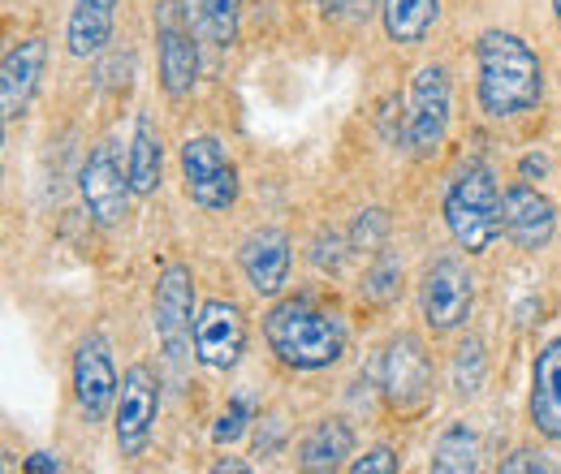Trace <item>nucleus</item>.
Instances as JSON below:
<instances>
[{
	"label": "nucleus",
	"instance_id": "25",
	"mask_svg": "<svg viewBox=\"0 0 561 474\" xmlns=\"http://www.w3.org/2000/svg\"><path fill=\"white\" fill-rule=\"evenodd\" d=\"M484 345L476 337H467L458 345V354H454V389L462 393V397H476L480 389H484Z\"/></svg>",
	"mask_w": 561,
	"mask_h": 474
},
{
	"label": "nucleus",
	"instance_id": "3",
	"mask_svg": "<svg viewBox=\"0 0 561 474\" xmlns=\"http://www.w3.org/2000/svg\"><path fill=\"white\" fill-rule=\"evenodd\" d=\"M501 211H505V195L496 186V173L484 160H467L445 190V224L454 242L467 255H484L505 229Z\"/></svg>",
	"mask_w": 561,
	"mask_h": 474
},
{
	"label": "nucleus",
	"instance_id": "1",
	"mask_svg": "<svg viewBox=\"0 0 561 474\" xmlns=\"http://www.w3.org/2000/svg\"><path fill=\"white\" fill-rule=\"evenodd\" d=\"M476 66H480V108L492 122L518 117L540 104L545 69L527 39L510 31H484L476 44Z\"/></svg>",
	"mask_w": 561,
	"mask_h": 474
},
{
	"label": "nucleus",
	"instance_id": "6",
	"mask_svg": "<svg viewBox=\"0 0 561 474\" xmlns=\"http://www.w3.org/2000/svg\"><path fill=\"white\" fill-rule=\"evenodd\" d=\"M78 190H82V204L91 211V220L100 229H117L126 216H130V195H135V182H130V169H122V155L113 142H95L82 173H78Z\"/></svg>",
	"mask_w": 561,
	"mask_h": 474
},
{
	"label": "nucleus",
	"instance_id": "23",
	"mask_svg": "<svg viewBox=\"0 0 561 474\" xmlns=\"http://www.w3.org/2000/svg\"><path fill=\"white\" fill-rule=\"evenodd\" d=\"M363 298L376 307H393L402 298V259L393 251H376V264L363 276Z\"/></svg>",
	"mask_w": 561,
	"mask_h": 474
},
{
	"label": "nucleus",
	"instance_id": "34",
	"mask_svg": "<svg viewBox=\"0 0 561 474\" xmlns=\"http://www.w3.org/2000/svg\"><path fill=\"white\" fill-rule=\"evenodd\" d=\"M211 471L216 474H242V471H251V466H247V462H233V458H225V462H216V466H211Z\"/></svg>",
	"mask_w": 561,
	"mask_h": 474
},
{
	"label": "nucleus",
	"instance_id": "26",
	"mask_svg": "<svg viewBox=\"0 0 561 474\" xmlns=\"http://www.w3.org/2000/svg\"><path fill=\"white\" fill-rule=\"evenodd\" d=\"M251 418H255V397L242 389V393H233V397H229L225 414L216 418L211 440H216V444H233V440H242V436H247V427H251Z\"/></svg>",
	"mask_w": 561,
	"mask_h": 474
},
{
	"label": "nucleus",
	"instance_id": "27",
	"mask_svg": "<svg viewBox=\"0 0 561 474\" xmlns=\"http://www.w3.org/2000/svg\"><path fill=\"white\" fill-rule=\"evenodd\" d=\"M385 238H389V211L367 207V211H358V216H354V224H351L354 251H380V246H385Z\"/></svg>",
	"mask_w": 561,
	"mask_h": 474
},
{
	"label": "nucleus",
	"instance_id": "30",
	"mask_svg": "<svg viewBox=\"0 0 561 474\" xmlns=\"http://www.w3.org/2000/svg\"><path fill=\"white\" fill-rule=\"evenodd\" d=\"M351 471L354 474H393V471H398V458H393L389 449H371V453L354 458Z\"/></svg>",
	"mask_w": 561,
	"mask_h": 474
},
{
	"label": "nucleus",
	"instance_id": "16",
	"mask_svg": "<svg viewBox=\"0 0 561 474\" xmlns=\"http://www.w3.org/2000/svg\"><path fill=\"white\" fill-rule=\"evenodd\" d=\"M44 66H48V39H39V35H31L18 48L4 53V66H0V108H4V122L26 113L31 95L39 91Z\"/></svg>",
	"mask_w": 561,
	"mask_h": 474
},
{
	"label": "nucleus",
	"instance_id": "4",
	"mask_svg": "<svg viewBox=\"0 0 561 474\" xmlns=\"http://www.w3.org/2000/svg\"><path fill=\"white\" fill-rule=\"evenodd\" d=\"M195 276L186 264H169L156 280V311H151V324H156V340L164 349V362L182 375L195 358Z\"/></svg>",
	"mask_w": 561,
	"mask_h": 474
},
{
	"label": "nucleus",
	"instance_id": "33",
	"mask_svg": "<svg viewBox=\"0 0 561 474\" xmlns=\"http://www.w3.org/2000/svg\"><path fill=\"white\" fill-rule=\"evenodd\" d=\"M61 471V458L57 453H31L26 458V474H57Z\"/></svg>",
	"mask_w": 561,
	"mask_h": 474
},
{
	"label": "nucleus",
	"instance_id": "18",
	"mask_svg": "<svg viewBox=\"0 0 561 474\" xmlns=\"http://www.w3.org/2000/svg\"><path fill=\"white\" fill-rule=\"evenodd\" d=\"M113 22H117V0H73L70 22H66L70 57H78V61L100 57L104 44L113 39Z\"/></svg>",
	"mask_w": 561,
	"mask_h": 474
},
{
	"label": "nucleus",
	"instance_id": "9",
	"mask_svg": "<svg viewBox=\"0 0 561 474\" xmlns=\"http://www.w3.org/2000/svg\"><path fill=\"white\" fill-rule=\"evenodd\" d=\"M156 39H160V86H164V95L186 100L195 91V78H199V44H195L186 9L178 0H160Z\"/></svg>",
	"mask_w": 561,
	"mask_h": 474
},
{
	"label": "nucleus",
	"instance_id": "24",
	"mask_svg": "<svg viewBox=\"0 0 561 474\" xmlns=\"http://www.w3.org/2000/svg\"><path fill=\"white\" fill-rule=\"evenodd\" d=\"M199 4V22L208 31L216 48H229L238 39V18H242V0H195Z\"/></svg>",
	"mask_w": 561,
	"mask_h": 474
},
{
	"label": "nucleus",
	"instance_id": "13",
	"mask_svg": "<svg viewBox=\"0 0 561 474\" xmlns=\"http://www.w3.org/2000/svg\"><path fill=\"white\" fill-rule=\"evenodd\" d=\"M380 389L393 409H420L432 397V362L423 354L420 337H393L385 345Z\"/></svg>",
	"mask_w": 561,
	"mask_h": 474
},
{
	"label": "nucleus",
	"instance_id": "22",
	"mask_svg": "<svg viewBox=\"0 0 561 474\" xmlns=\"http://www.w3.org/2000/svg\"><path fill=\"white\" fill-rule=\"evenodd\" d=\"M436 474H476L480 471V436L467 423H449L432 444Z\"/></svg>",
	"mask_w": 561,
	"mask_h": 474
},
{
	"label": "nucleus",
	"instance_id": "5",
	"mask_svg": "<svg viewBox=\"0 0 561 474\" xmlns=\"http://www.w3.org/2000/svg\"><path fill=\"white\" fill-rule=\"evenodd\" d=\"M471 307H476V276L458 255H440L436 264H427L420 280V311L432 333L462 328L471 320Z\"/></svg>",
	"mask_w": 561,
	"mask_h": 474
},
{
	"label": "nucleus",
	"instance_id": "15",
	"mask_svg": "<svg viewBox=\"0 0 561 474\" xmlns=\"http://www.w3.org/2000/svg\"><path fill=\"white\" fill-rule=\"evenodd\" d=\"M238 264H242V276L255 293L264 298H277L289 280V268H294V242L285 229H255L242 251H238Z\"/></svg>",
	"mask_w": 561,
	"mask_h": 474
},
{
	"label": "nucleus",
	"instance_id": "28",
	"mask_svg": "<svg viewBox=\"0 0 561 474\" xmlns=\"http://www.w3.org/2000/svg\"><path fill=\"white\" fill-rule=\"evenodd\" d=\"M558 466L545 458V453H536V449H518V453H510L505 462H501V474H553Z\"/></svg>",
	"mask_w": 561,
	"mask_h": 474
},
{
	"label": "nucleus",
	"instance_id": "10",
	"mask_svg": "<svg viewBox=\"0 0 561 474\" xmlns=\"http://www.w3.org/2000/svg\"><path fill=\"white\" fill-rule=\"evenodd\" d=\"M117 393H122V380H117V367H113V354H108V340L104 337H82L73 349V397L87 423H104L108 409H117Z\"/></svg>",
	"mask_w": 561,
	"mask_h": 474
},
{
	"label": "nucleus",
	"instance_id": "32",
	"mask_svg": "<svg viewBox=\"0 0 561 474\" xmlns=\"http://www.w3.org/2000/svg\"><path fill=\"white\" fill-rule=\"evenodd\" d=\"M277 440H280V418H264L260 423V436H255V453L260 458H273L277 453Z\"/></svg>",
	"mask_w": 561,
	"mask_h": 474
},
{
	"label": "nucleus",
	"instance_id": "17",
	"mask_svg": "<svg viewBox=\"0 0 561 474\" xmlns=\"http://www.w3.org/2000/svg\"><path fill=\"white\" fill-rule=\"evenodd\" d=\"M531 423L545 440L561 444V337H553L531 367Z\"/></svg>",
	"mask_w": 561,
	"mask_h": 474
},
{
	"label": "nucleus",
	"instance_id": "29",
	"mask_svg": "<svg viewBox=\"0 0 561 474\" xmlns=\"http://www.w3.org/2000/svg\"><path fill=\"white\" fill-rule=\"evenodd\" d=\"M324 13L342 18V22H367V13L376 9V0H320Z\"/></svg>",
	"mask_w": 561,
	"mask_h": 474
},
{
	"label": "nucleus",
	"instance_id": "14",
	"mask_svg": "<svg viewBox=\"0 0 561 474\" xmlns=\"http://www.w3.org/2000/svg\"><path fill=\"white\" fill-rule=\"evenodd\" d=\"M505 238L518 251H545L558 233V207L549 195H540L531 182H518L505 190V211H501Z\"/></svg>",
	"mask_w": 561,
	"mask_h": 474
},
{
	"label": "nucleus",
	"instance_id": "21",
	"mask_svg": "<svg viewBox=\"0 0 561 474\" xmlns=\"http://www.w3.org/2000/svg\"><path fill=\"white\" fill-rule=\"evenodd\" d=\"M130 182H135V195H156L160 190V169H164V147H160V135H156V122L139 113L135 122V138H130Z\"/></svg>",
	"mask_w": 561,
	"mask_h": 474
},
{
	"label": "nucleus",
	"instance_id": "35",
	"mask_svg": "<svg viewBox=\"0 0 561 474\" xmlns=\"http://www.w3.org/2000/svg\"><path fill=\"white\" fill-rule=\"evenodd\" d=\"M553 13H558V26H561V0H553Z\"/></svg>",
	"mask_w": 561,
	"mask_h": 474
},
{
	"label": "nucleus",
	"instance_id": "20",
	"mask_svg": "<svg viewBox=\"0 0 561 474\" xmlns=\"http://www.w3.org/2000/svg\"><path fill=\"white\" fill-rule=\"evenodd\" d=\"M440 18V0H380V22L385 35L402 48H415L427 39V31Z\"/></svg>",
	"mask_w": 561,
	"mask_h": 474
},
{
	"label": "nucleus",
	"instance_id": "2",
	"mask_svg": "<svg viewBox=\"0 0 561 474\" xmlns=\"http://www.w3.org/2000/svg\"><path fill=\"white\" fill-rule=\"evenodd\" d=\"M264 340L289 371H324L346 354V328L337 315L307 298H285L264 315Z\"/></svg>",
	"mask_w": 561,
	"mask_h": 474
},
{
	"label": "nucleus",
	"instance_id": "31",
	"mask_svg": "<svg viewBox=\"0 0 561 474\" xmlns=\"http://www.w3.org/2000/svg\"><path fill=\"white\" fill-rule=\"evenodd\" d=\"M549 177V151H527L518 160V182H545Z\"/></svg>",
	"mask_w": 561,
	"mask_h": 474
},
{
	"label": "nucleus",
	"instance_id": "8",
	"mask_svg": "<svg viewBox=\"0 0 561 474\" xmlns=\"http://www.w3.org/2000/svg\"><path fill=\"white\" fill-rule=\"evenodd\" d=\"M449 135V73L445 66H423L407 100V147L411 155H436Z\"/></svg>",
	"mask_w": 561,
	"mask_h": 474
},
{
	"label": "nucleus",
	"instance_id": "12",
	"mask_svg": "<svg viewBox=\"0 0 561 474\" xmlns=\"http://www.w3.org/2000/svg\"><path fill=\"white\" fill-rule=\"evenodd\" d=\"M156 414H160V384H156V375L147 367H130L122 375V393H117V409H113V436H117L122 458H139L142 449H147Z\"/></svg>",
	"mask_w": 561,
	"mask_h": 474
},
{
	"label": "nucleus",
	"instance_id": "11",
	"mask_svg": "<svg viewBox=\"0 0 561 474\" xmlns=\"http://www.w3.org/2000/svg\"><path fill=\"white\" fill-rule=\"evenodd\" d=\"M247 349V315L229 298H211L195 315V358L208 371H233Z\"/></svg>",
	"mask_w": 561,
	"mask_h": 474
},
{
	"label": "nucleus",
	"instance_id": "19",
	"mask_svg": "<svg viewBox=\"0 0 561 474\" xmlns=\"http://www.w3.org/2000/svg\"><path fill=\"white\" fill-rule=\"evenodd\" d=\"M354 453V427L346 418H320L302 444H298V466L302 471H337L346 466V458Z\"/></svg>",
	"mask_w": 561,
	"mask_h": 474
},
{
	"label": "nucleus",
	"instance_id": "7",
	"mask_svg": "<svg viewBox=\"0 0 561 474\" xmlns=\"http://www.w3.org/2000/svg\"><path fill=\"white\" fill-rule=\"evenodd\" d=\"M182 177L191 204H199L204 211H225L238 204V169L220 138L195 135L182 142Z\"/></svg>",
	"mask_w": 561,
	"mask_h": 474
}]
</instances>
